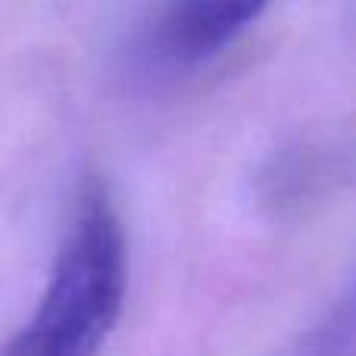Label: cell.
<instances>
[{
	"mask_svg": "<svg viewBox=\"0 0 356 356\" xmlns=\"http://www.w3.org/2000/svg\"><path fill=\"white\" fill-rule=\"evenodd\" d=\"M129 288L125 228L100 181L81 191L44 294L0 356H97L113 334Z\"/></svg>",
	"mask_w": 356,
	"mask_h": 356,
	"instance_id": "obj_1",
	"label": "cell"
},
{
	"mask_svg": "<svg viewBox=\"0 0 356 356\" xmlns=\"http://www.w3.org/2000/svg\"><path fill=\"white\" fill-rule=\"evenodd\" d=\"M263 13L266 3L250 0H194L163 6L147 25L135 56L147 72L160 75L200 69L203 63L225 54Z\"/></svg>",
	"mask_w": 356,
	"mask_h": 356,
	"instance_id": "obj_2",
	"label": "cell"
}]
</instances>
